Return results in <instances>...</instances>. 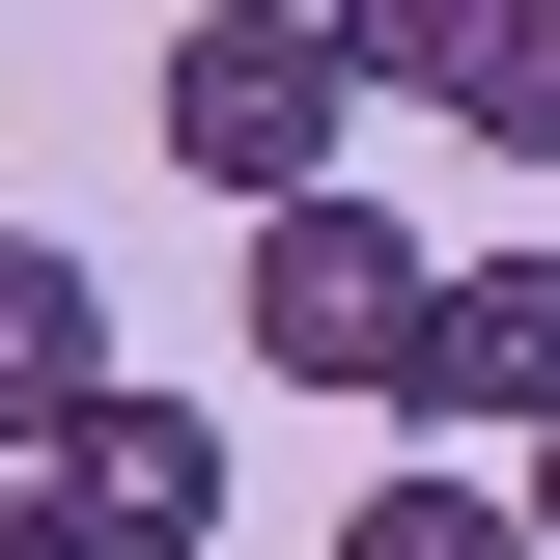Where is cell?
<instances>
[{"mask_svg":"<svg viewBox=\"0 0 560 560\" xmlns=\"http://www.w3.org/2000/svg\"><path fill=\"white\" fill-rule=\"evenodd\" d=\"M364 113H393V84H364L337 0H197V28H168V84H140V140H168L224 224H253V197H337Z\"/></svg>","mask_w":560,"mask_h":560,"instance_id":"cell-1","label":"cell"},{"mask_svg":"<svg viewBox=\"0 0 560 560\" xmlns=\"http://www.w3.org/2000/svg\"><path fill=\"white\" fill-rule=\"evenodd\" d=\"M420 308H448V253H420L364 168H337V197H253V364H280V393H393Z\"/></svg>","mask_w":560,"mask_h":560,"instance_id":"cell-2","label":"cell"},{"mask_svg":"<svg viewBox=\"0 0 560 560\" xmlns=\"http://www.w3.org/2000/svg\"><path fill=\"white\" fill-rule=\"evenodd\" d=\"M393 420H420V448H533V420H560V253H448Z\"/></svg>","mask_w":560,"mask_h":560,"instance_id":"cell-3","label":"cell"},{"mask_svg":"<svg viewBox=\"0 0 560 560\" xmlns=\"http://www.w3.org/2000/svg\"><path fill=\"white\" fill-rule=\"evenodd\" d=\"M57 504H84V560H224V420L197 393H84L57 420Z\"/></svg>","mask_w":560,"mask_h":560,"instance_id":"cell-4","label":"cell"},{"mask_svg":"<svg viewBox=\"0 0 560 560\" xmlns=\"http://www.w3.org/2000/svg\"><path fill=\"white\" fill-rule=\"evenodd\" d=\"M84 393H113V308H84V253H57V224H0V448H57Z\"/></svg>","mask_w":560,"mask_h":560,"instance_id":"cell-5","label":"cell"},{"mask_svg":"<svg viewBox=\"0 0 560 560\" xmlns=\"http://www.w3.org/2000/svg\"><path fill=\"white\" fill-rule=\"evenodd\" d=\"M337 560H560V533H533V477H448V448H420V477L337 504Z\"/></svg>","mask_w":560,"mask_h":560,"instance_id":"cell-6","label":"cell"},{"mask_svg":"<svg viewBox=\"0 0 560 560\" xmlns=\"http://www.w3.org/2000/svg\"><path fill=\"white\" fill-rule=\"evenodd\" d=\"M477 168H560V0H477V84H448Z\"/></svg>","mask_w":560,"mask_h":560,"instance_id":"cell-7","label":"cell"},{"mask_svg":"<svg viewBox=\"0 0 560 560\" xmlns=\"http://www.w3.org/2000/svg\"><path fill=\"white\" fill-rule=\"evenodd\" d=\"M364 28V84H393V113H448V84H477V0H337Z\"/></svg>","mask_w":560,"mask_h":560,"instance_id":"cell-8","label":"cell"},{"mask_svg":"<svg viewBox=\"0 0 560 560\" xmlns=\"http://www.w3.org/2000/svg\"><path fill=\"white\" fill-rule=\"evenodd\" d=\"M0 560H84V504H57V448H0Z\"/></svg>","mask_w":560,"mask_h":560,"instance_id":"cell-9","label":"cell"},{"mask_svg":"<svg viewBox=\"0 0 560 560\" xmlns=\"http://www.w3.org/2000/svg\"><path fill=\"white\" fill-rule=\"evenodd\" d=\"M504 477H533V533H560V420H533V448H504Z\"/></svg>","mask_w":560,"mask_h":560,"instance_id":"cell-10","label":"cell"}]
</instances>
